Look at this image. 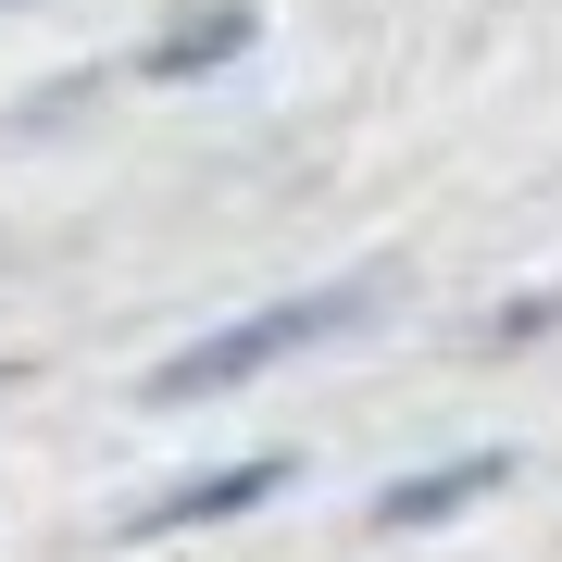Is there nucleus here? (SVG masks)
Segmentation results:
<instances>
[{"label":"nucleus","mask_w":562,"mask_h":562,"mask_svg":"<svg viewBox=\"0 0 562 562\" xmlns=\"http://www.w3.org/2000/svg\"><path fill=\"white\" fill-rule=\"evenodd\" d=\"M338 325H350V288H325V301H276V313L225 325V338H201V350H176V362L150 375V401H213V387H238V375H262V362L338 338Z\"/></svg>","instance_id":"nucleus-1"},{"label":"nucleus","mask_w":562,"mask_h":562,"mask_svg":"<svg viewBox=\"0 0 562 562\" xmlns=\"http://www.w3.org/2000/svg\"><path fill=\"white\" fill-rule=\"evenodd\" d=\"M475 487H501V462H450V475H413V487H387V513H375V525H438L450 501H475Z\"/></svg>","instance_id":"nucleus-2"},{"label":"nucleus","mask_w":562,"mask_h":562,"mask_svg":"<svg viewBox=\"0 0 562 562\" xmlns=\"http://www.w3.org/2000/svg\"><path fill=\"white\" fill-rule=\"evenodd\" d=\"M276 487V462H238V475H213V487H188V501H162L150 525H201V513H238V501H262Z\"/></svg>","instance_id":"nucleus-3"},{"label":"nucleus","mask_w":562,"mask_h":562,"mask_svg":"<svg viewBox=\"0 0 562 562\" xmlns=\"http://www.w3.org/2000/svg\"><path fill=\"white\" fill-rule=\"evenodd\" d=\"M238 38H250L238 13H225V25H201V38H162V50H150V76H188V63H225Z\"/></svg>","instance_id":"nucleus-4"}]
</instances>
